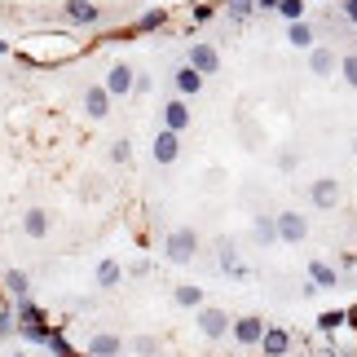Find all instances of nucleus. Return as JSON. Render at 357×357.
<instances>
[{
	"instance_id": "37",
	"label": "nucleus",
	"mask_w": 357,
	"mask_h": 357,
	"mask_svg": "<svg viewBox=\"0 0 357 357\" xmlns=\"http://www.w3.org/2000/svg\"><path fill=\"white\" fill-rule=\"evenodd\" d=\"M349 326H357V305H349Z\"/></svg>"
},
{
	"instance_id": "30",
	"label": "nucleus",
	"mask_w": 357,
	"mask_h": 357,
	"mask_svg": "<svg viewBox=\"0 0 357 357\" xmlns=\"http://www.w3.org/2000/svg\"><path fill=\"white\" fill-rule=\"evenodd\" d=\"M305 9H309L305 0H282V5H278V13L287 22H305Z\"/></svg>"
},
{
	"instance_id": "7",
	"label": "nucleus",
	"mask_w": 357,
	"mask_h": 357,
	"mask_svg": "<svg viewBox=\"0 0 357 357\" xmlns=\"http://www.w3.org/2000/svg\"><path fill=\"white\" fill-rule=\"evenodd\" d=\"M340 195H344V190H340L335 176H318V181L309 185V203H313L318 212H335V208H340Z\"/></svg>"
},
{
	"instance_id": "2",
	"label": "nucleus",
	"mask_w": 357,
	"mask_h": 357,
	"mask_svg": "<svg viewBox=\"0 0 357 357\" xmlns=\"http://www.w3.org/2000/svg\"><path fill=\"white\" fill-rule=\"evenodd\" d=\"M13 313H18V335L26 340V344H40V349H45L49 335H53L49 313L40 309V305H31V300H13Z\"/></svg>"
},
{
	"instance_id": "12",
	"label": "nucleus",
	"mask_w": 357,
	"mask_h": 357,
	"mask_svg": "<svg viewBox=\"0 0 357 357\" xmlns=\"http://www.w3.org/2000/svg\"><path fill=\"white\" fill-rule=\"evenodd\" d=\"M62 13H66V18H71L75 26H93V22H102V9L93 5V0H66Z\"/></svg>"
},
{
	"instance_id": "31",
	"label": "nucleus",
	"mask_w": 357,
	"mask_h": 357,
	"mask_svg": "<svg viewBox=\"0 0 357 357\" xmlns=\"http://www.w3.org/2000/svg\"><path fill=\"white\" fill-rule=\"evenodd\" d=\"M340 75H344L349 89H357V53H344V58H340Z\"/></svg>"
},
{
	"instance_id": "23",
	"label": "nucleus",
	"mask_w": 357,
	"mask_h": 357,
	"mask_svg": "<svg viewBox=\"0 0 357 357\" xmlns=\"http://www.w3.org/2000/svg\"><path fill=\"white\" fill-rule=\"evenodd\" d=\"M340 326H349V309H326V313H318V335H335Z\"/></svg>"
},
{
	"instance_id": "16",
	"label": "nucleus",
	"mask_w": 357,
	"mask_h": 357,
	"mask_svg": "<svg viewBox=\"0 0 357 357\" xmlns=\"http://www.w3.org/2000/svg\"><path fill=\"white\" fill-rule=\"evenodd\" d=\"M119 353H123V340L111 335V331L93 335V340H89V349H84V357H119Z\"/></svg>"
},
{
	"instance_id": "19",
	"label": "nucleus",
	"mask_w": 357,
	"mask_h": 357,
	"mask_svg": "<svg viewBox=\"0 0 357 357\" xmlns=\"http://www.w3.org/2000/svg\"><path fill=\"white\" fill-rule=\"evenodd\" d=\"M287 40H291L296 49H318V31H313V22H287Z\"/></svg>"
},
{
	"instance_id": "26",
	"label": "nucleus",
	"mask_w": 357,
	"mask_h": 357,
	"mask_svg": "<svg viewBox=\"0 0 357 357\" xmlns=\"http://www.w3.org/2000/svg\"><path fill=\"white\" fill-rule=\"evenodd\" d=\"M309 71H313V75H331V71H335V53L322 49V45L309 49Z\"/></svg>"
},
{
	"instance_id": "39",
	"label": "nucleus",
	"mask_w": 357,
	"mask_h": 357,
	"mask_svg": "<svg viewBox=\"0 0 357 357\" xmlns=\"http://www.w3.org/2000/svg\"><path fill=\"white\" fill-rule=\"evenodd\" d=\"M13 357H26V353H13Z\"/></svg>"
},
{
	"instance_id": "36",
	"label": "nucleus",
	"mask_w": 357,
	"mask_h": 357,
	"mask_svg": "<svg viewBox=\"0 0 357 357\" xmlns=\"http://www.w3.org/2000/svg\"><path fill=\"white\" fill-rule=\"evenodd\" d=\"M278 5H282V0H256V9H260V13H278Z\"/></svg>"
},
{
	"instance_id": "28",
	"label": "nucleus",
	"mask_w": 357,
	"mask_h": 357,
	"mask_svg": "<svg viewBox=\"0 0 357 357\" xmlns=\"http://www.w3.org/2000/svg\"><path fill=\"white\" fill-rule=\"evenodd\" d=\"M163 22H168V13H163V9H146L142 13V18H137L132 22V36H146V31H159V26Z\"/></svg>"
},
{
	"instance_id": "20",
	"label": "nucleus",
	"mask_w": 357,
	"mask_h": 357,
	"mask_svg": "<svg viewBox=\"0 0 357 357\" xmlns=\"http://www.w3.org/2000/svg\"><path fill=\"white\" fill-rule=\"evenodd\" d=\"M22 234H26V238H45V234H49V212H45V208L22 212Z\"/></svg>"
},
{
	"instance_id": "3",
	"label": "nucleus",
	"mask_w": 357,
	"mask_h": 357,
	"mask_svg": "<svg viewBox=\"0 0 357 357\" xmlns=\"http://www.w3.org/2000/svg\"><path fill=\"white\" fill-rule=\"evenodd\" d=\"M163 256H168V265H190V260L199 256V234L190 225H176L168 238H163Z\"/></svg>"
},
{
	"instance_id": "29",
	"label": "nucleus",
	"mask_w": 357,
	"mask_h": 357,
	"mask_svg": "<svg viewBox=\"0 0 357 357\" xmlns=\"http://www.w3.org/2000/svg\"><path fill=\"white\" fill-rule=\"evenodd\" d=\"M225 5H229V22H234V26H243L256 13V0H225Z\"/></svg>"
},
{
	"instance_id": "33",
	"label": "nucleus",
	"mask_w": 357,
	"mask_h": 357,
	"mask_svg": "<svg viewBox=\"0 0 357 357\" xmlns=\"http://www.w3.org/2000/svg\"><path fill=\"white\" fill-rule=\"evenodd\" d=\"M137 353H142V357H150V353H155L159 344H155V340H150V335H142V340H137V344H132Z\"/></svg>"
},
{
	"instance_id": "11",
	"label": "nucleus",
	"mask_w": 357,
	"mask_h": 357,
	"mask_svg": "<svg viewBox=\"0 0 357 357\" xmlns=\"http://www.w3.org/2000/svg\"><path fill=\"white\" fill-rule=\"evenodd\" d=\"M132 89H137V71L128 62H115L111 71H106V93H111V98H128Z\"/></svg>"
},
{
	"instance_id": "22",
	"label": "nucleus",
	"mask_w": 357,
	"mask_h": 357,
	"mask_svg": "<svg viewBox=\"0 0 357 357\" xmlns=\"http://www.w3.org/2000/svg\"><path fill=\"white\" fill-rule=\"evenodd\" d=\"M172 300H176L181 309H203V287H195V282H176Z\"/></svg>"
},
{
	"instance_id": "14",
	"label": "nucleus",
	"mask_w": 357,
	"mask_h": 357,
	"mask_svg": "<svg viewBox=\"0 0 357 357\" xmlns=\"http://www.w3.org/2000/svg\"><path fill=\"white\" fill-rule=\"evenodd\" d=\"M309 282L318 287V291H335V287H340V269L326 265V260H309Z\"/></svg>"
},
{
	"instance_id": "21",
	"label": "nucleus",
	"mask_w": 357,
	"mask_h": 357,
	"mask_svg": "<svg viewBox=\"0 0 357 357\" xmlns=\"http://www.w3.org/2000/svg\"><path fill=\"white\" fill-rule=\"evenodd\" d=\"M326 340H331V349L340 357H357V326H340V331L326 335Z\"/></svg>"
},
{
	"instance_id": "25",
	"label": "nucleus",
	"mask_w": 357,
	"mask_h": 357,
	"mask_svg": "<svg viewBox=\"0 0 357 357\" xmlns=\"http://www.w3.org/2000/svg\"><path fill=\"white\" fill-rule=\"evenodd\" d=\"M53 357H84V353H79L75 344H71V340H66V331H62V326H53V335H49V344H45Z\"/></svg>"
},
{
	"instance_id": "5",
	"label": "nucleus",
	"mask_w": 357,
	"mask_h": 357,
	"mask_svg": "<svg viewBox=\"0 0 357 357\" xmlns=\"http://www.w3.org/2000/svg\"><path fill=\"white\" fill-rule=\"evenodd\" d=\"M291 349H296V331L282 326V322H269L265 340H260V353H265V357H287Z\"/></svg>"
},
{
	"instance_id": "34",
	"label": "nucleus",
	"mask_w": 357,
	"mask_h": 357,
	"mask_svg": "<svg viewBox=\"0 0 357 357\" xmlns=\"http://www.w3.org/2000/svg\"><path fill=\"white\" fill-rule=\"evenodd\" d=\"M340 13H344V18L357 26V0H340Z\"/></svg>"
},
{
	"instance_id": "40",
	"label": "nucleus",
	"mask_w": 357,
	"mask_h": 357,
	"mask_svg": "<svg viewBox=\"0 0 357 357\" xmlns=\"http://www.w3.org/2000/svg\"><path fill=\"white\" fill-rule=\"evenodd\" d=\"M353 155H357V142H353Z\"/></svg>"
},
{
	"instance_id": "8",
	"label": "nucleus",
	"mask_w": 357,
	"mask_h": 357,
	"mask_svg": "<svg viewBox=\"0 0 357 357\" xmlns=\"http://www.w3.org/2000/svg\"><path fill=\"white\" fill-rule=\"evenodd\" d=\"M195 322H199V331L208 335V340H225L229 331H234V322H229V313H225V309H212V305H203Z\"/></svg>"
},
{
	"instance_id": "38",
	"label": "nucleus",
	"mask_w": 357,
	"mask_h": 357,
	"mask_svg": "<svg viewBox=\"0 0 357 357\" xmlns=\"http://www.w3.org/2000/svg\"><path fill=\"white\" fill-rule=\"evenodd\" d=\"M0 53H13V45H9V40H0Z\"/></svg>"
},
{
	"instance_id": "15",
	"label": "nucleus",
	"mask_w": 357,
	"mask_h": 357,
	"mask_svg": "<svg viewBox=\"0 0 357 357\" xmlns=\"http://www.w3.org/2000/svg\"><path fill=\"white\" fill-rule=\"evenodd\" d=\"M190 106H185V98H172L168 106H163V128H172V132H185L190 128Z\"/></svg>"
},
{
	"instance_id": "32",
	"label": "nucleus",
	"mask_w": 357,
	"mask_h": 357,
	"mask_svg": "<svg viewBox=\"0 0 357 357\" xmlns=\"http://www.w3.org/2000/svg\"><path fill=\"white\" fill-rule=\"evenodd\" d=\"M111 159H115V163H132V142H128V137L111 142Z\"/></svg>"
},
{
	"instance_id": "4",
	"label": "nucleus",
	"mask_w": 357,
	"mask_h": 357,
	"mask_svg": "<svg viewBox=\"0 0 357 357\" xmlns=\"http://www.w3.org/2000/svg\"><path fill=\"white\" fill-rule=\"evenodd\" d=\"M185 62L195 66L199 75H216V71H221V53H216V45H208V40H190Z\"/></svg>"
},
{
	"instance_id": "13",
	"label": "nucleus",
	"mask_w": 357,
	"mask_h": 357,
	"mask_svg": "<svg viewBox=\"0 0 357 357\" xmlns=\"http://www.w3.org/2000/svg\"><path fill=\"white\" fill-rule=\"evenodd\" d=\"M84 111H89V119L111 115V93H106V84H89L84 89Z\"/></svg>"
},
{
	"instance_id": "6",
	"label": "nucleus",
	"mask_w": 357,
	"mask_h": 357,
	"mask_svg": "<svg viewBox=\"0 0 357 357\" xmlns=\"http://www.w3.org/2000/svg\"><path fill=\"white\" fill-rule=\"evenodd\" d=\"M269 322L256 318V313H247V318H234V344L238 349H260V340H265Z\"/></svg>"
},
{
	"instance_id": "10",
	"label": "nucleus",
	"mask_w": 357,
	"mask_h": 357,
	"mask_svg": "<svg viewBox=\"0 0 357 357\" xmlns=\"http://www.w3.org/2000/svg\"><path fill=\"white\" fill-rule=\"evenodd\" d=\"M309 238V216L300 212H278V243H305Z\"/></svg>"
},
{
	"instance_id": "9",
	"label": "nucleus",
	"mask_w": 357,
	"mask_h": 357,
	"mask_svg": "<svg viewBox=\"0 0 357 357\" xmlns=\"http://www.w3.org/2000/svg\"><path fill=\"white\" fill-rule=\"evenodd\" d=\"M150 155H155L159 168H168V163H176V155H181V132L172 128H159L155 132V146H150Z\"/></svg>"
},
{
	"instance_id": "35",
	"label": "nucleus",
	"mask_w": 357,
	"mask_h": 357,
	"mask_svg": "<svg viewBox=\"0 0 357 357\" xmlns=\"http://www.w3.org/2000/svg\"><path fill=\"white\" fill-rule=\"evenodd\" d=\"M212 13H216V5H195V22H208Z\"/></svg>"
},
{
	"instance_id": "1",
	"label": "nucleus",
	"mask_w": 357,
	"mask_h": 357,
	"mask_svg": "<svg viewBox=\"0 0 357 357\" xmlns=\"http://www.w3.org/2000/svg\"><path fill=\"white\" fill-rule=\"evenodd\" d=\"M13 53L31 66H62V62H75L84 53V40H75L71 31H40V36L18 40Z\"/></svg>"
},
{
	"instance_id": "24",
	"label": "nucleus",
	"mask_w": 357,
	"mask_h": 357,
	"mask_svg": "<svg viewBox=\"0 0 357 357\" xmlns=\"http://www.w3.org/2000/svg\"><path fill=\"white\" fill-rule=\"evenodd\" d=\"M119 282H123L119 260H102V265H98V287H102V291H115Z\"/></svg>"
},
{
	"instance_id": "27",
	"label": "nucleus",
	"mask_w": 357,
	"mask_h": 357,
	"mask_svg": "<svg viewBox=\"0 0 357 357\" xmlns=\"http://www.w3.org/2000/svg\"><path fill=\"white\" fill-rule=\"evenodd\" d=\"M256 243L260 247H269V243H278V216H256Z\"/></svg>"
},
{
	"instance_id": "18",
	"label": "nucleus",
	"mask_w": 357,
	"mask_h": 357,
	"mask_svg": "<svg viewBox=\"0 0 357 357\" xmlns=\"http://www.w3.org/2000/svg\"><path fill=\"white\" fill-rule=\"evenodd\" d=\"M0 287H5L9 300H26V296H31V278H26V269H5V282H0Z\"/></svg>"
},
{
	"instance_id": "17",
	"label": "nucleus",
	"mask_w": 357,
	"mask_h": 357,
	"mask_svg": "<svg viewBox=\"0 0 357 357\" xmlns=\"http://www.w3.org/2000/svg\"><path fill=\"white\" fill-rule=\"evenodd\" d=\"M172 84H176V93H181V98H195V93H203V75L195 71V66H176V75H172Z\"/></svg>"
}]
</instances>
